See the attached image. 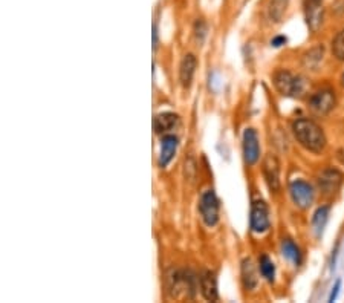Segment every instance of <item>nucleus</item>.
<instances>
[{
    "mask_svg": "<svg viewBox=\"0 0 344 303\" xmlns=\"http://www.w3.org/2000/svg\"><path fill=\"white\" fill-rule=\"evenodd\" d=\"M294 135L297 138V141L308 149L309 152L318 153L324 149L326 146V136L323 129L314 123L312 120L308 118H300L292 124Z\"/></svg>",
    "mask_w": 344,
    "mask_h": 303,
    "instance_id": "nucleus-1",
    "label": "nucleus"
},
{
    "mask_svg": "<svg viewBox=\"0 0 344 303\" xmlns=\"http://www.w3.org/2000/svg\"><path fill=\"white\" fill-rule=\"evenodd\" d=\"M274 85L282 95L288 97H303L309 88L306 78L294 77L288 71H278L274 75Z\"/></svg>",
    "mask_w": 344,
    "mask_h": 303,
    "instance_id": "nucleus-2",
    "label": "nucleus"
},
{
    "mask_svg": "<svg viewBox=\"0 0 344 303\" xmlns=\"http://www.w3.org/2000/svg\"><path fill=\"white\" fill-rule=\"evenodd\" d=\"M199 211L204 219V222L208 227H213L219 220V201L213 190H206L200 196L199 202Z\"/></svg>",
    "mask_w": 344,
    "mask_h": 303,
    "instance_id": "nucleus-3",
    "label": "nucleus"
},
{
    "mask_svg": "<svg viewBox=\"0 0 344 303\" xmlns=\"http://www.w3.org/2000/svg\"><path fill=\"white\" fill-rule=\"evenodd\" d=\"M290 196L298 208H308L314 201V188L306 181L297 179L290 184Z\"/></svg>",
    "mask_w": 344,
    "mask_h": 303,
    "instance_id": "nucleus-4",
    "label": "nucleus"
},
{
    "mask_svg": "<svg viewBox=\"0 0 344 303\" xmlns=\"http://www.w3.org/2000/svg\"><path fill=\"white\" fill-rule=\"evenodd\" d=\"M335 106V95L330 89H323L310 97L309 107L316 115H326Z\"/></svg>",
    "mask_w": 344,
    "mask_h": 303,
    "instance_id": "nucleus-5",
    "label": "nucleus"
},
{
    "mask_svg": "<svg viewBox=\"0 0 344 303\" xmlns=\"http://www.w3.org/2000/svg\"><path fill=\"white\" fill-rule=\"evenodd\" d=\"M323 0H304V16L306 23L312 33L320 30L323 23Z\"/></svg>",
    "mask_w": 344,
    "mask_h": 303,
    "instance_id": "nucleus-6",
    "label": "nucleus"
},
{
    "mask_svg": "<svg viewBox=\"0 0 344 303\" xmlns=\"http://www.w3.org/2000/svg\"><path fill=\"white\" fill-rule=\"evenodd\" d=\"M270 228L268 207L263 201H256L251 208V230L254 233H264Z\"/></svg>",
    "mask_w": 344,
    "mask_h": 303,
    "instance_id": "nucleus-7",
    "label": "nucleus"
},
{
    "mask_svg": "<svg viewBox=\"0 0 344 303\" xmlns=\"http://www.w3.org/2000/svg\"><path fill=\"white\" fill-rule=\"evenodd\" d=\"M263 175L268 187L274 193H277L280 190V164L272 153H270L263 161Z\"/></svg>",
    "mask_w": 344,
    "mask_h": 303,
    "instance_id": "nucleus-8",
    "label": "nucleus"
},
{
    "mask_svg": "<svg viewBox=\"0 0 344 303\" xmlns=\"http://www.w3.org/2000/svg\"><path fill=\"white\" fill-rule=\"evenodd\" d=\"M260 156L258 136L254 129H246L244 133V158L248 165H254Z\"/></svg>",
    "mask_w": 344,
    "mask_h": 303,
    "instance_id": "nucleus-9",
    "label": "nucleus"
},
{
    "mask_svg": "<svg viewBox=\"0 0 344 303\" xmlns=\"http://www.w3.org/2000/svg\"><path fill=\"white\" fill-rule=\"evenodd\" d=\"M342 179H344L342 173L338 172L336 169H326L322 172L318 178V184L326 195H330V193H335L340 188V185L342 184Z\"/></svg>",
    "mask_w": 344,
    "mask_h": 303,
    "instance_id": "nucleus-10",
    "label": "nucleus"
},
{
    "mask_svg": "<svg viewBox=\"0 0 344 303\" xmlns=\"http://www.w3.org/2000/svg\"><path fill=\"white\" fill-rule=\"evenodd\" d=\"M196 68H198V60L193 54H187L185 57L182 59L180 62V66H179V78H180V83L184 88H188L192 85V80H193V75L196 72Z\"/></svg>",
    "mask_w": 344,
    "mask_h": 303,
    "instance_id": "nucleus-11",
    "label": "nucleus"
},
{
    "mask_svg": "<svg viewBox=\"0 0 344 303\" xmlns=\"http://www.w3.org/2000/svg\"><path fill=\"white\" fill-rule=\"evenodd\" d=\"M178 150V138L174 135H166L161 143V153H160V165L167 167L174 158V153Z\"/></svg>",
    "mask_w": 344,
    "mask_h": 303,
    "instance_id": "nucleus-12",
    "label": "nucleus"
},
{
    "mask_svg": "<svg viewBox=\"0 0 344 303\" xmlns=\"http://www.w3.org/2000/svg\"><path fill=\"white\" fill-rule=\"evenodd\" d=\"M200 291L206 300L210 301L218 300V280H216L214 272L205 271L200 275Z\"/></svg>",
    "mask_w": 344,
    "mask_h": 303,
    "instance_id": "nucleus-13",
    "label": "nucleus"
},
{
    "mask_svg": "<svg viewBox=\"0 0 344 303\" xmlns=\"http://www.w3.org/2000/svg\"><path fill=\"white\" fill-rule=\"evenodd\" d=\"M179 123V117L172 114V112H166V114H160L156 115L153 120V129L156 133H167L170 130H173Z\"/></svg>",
    "mask_w": 344,
    "mask_h": 303,
    "instance_id": "nucleus-14",
    "label": "nucleus"
},
{
    "mask_svg": "<svg viewBox=\"0 0 344 303\" xmlns=\"http://www.w3.org/2000/svg\"><path fill=\"white\" fill-rule=\"evenodd\" d=\"M242 280H244L245 288L250 291L256 289V286L258 283L257 272H256V268H254V263L251 259H245L242 262Z\"/></svg>",
    "mask_w": 344,
    "mask_h": 303,
    "instance_id": "nucleus-15",
    "label": "nucleus"
},
{
    "mask_svg": "<svg viewBox=\"0 0 344 303\" xmlns=\"http://www.w3.org/2000/svg\"><path fill=\"white\" fill-rule=\"evenodd\" d=\"M323 51H324L323 46H316V48L310 49L309 52H306L304 59H303L304 66L309 68V69H315L316 66L320 65V62L323 60Z\"/></svg>",
    "mask_w": 344,
    "mask_h": 303,
    "instance_id": "nucleus-16",
    "label": "nucleus"
},
{
    "mask_svg": "<svg viewBox=\"0 0 344 303\" xmlns=\"http://www.w3.org/2000/svg\"><path fill=\"white\" fill-rule=\"evenodd\" d=\"M282 250H283L284 257H288L290 262H294L296 265H298V263H300V260H302L300 250H298L297 245H296L292 240H289V239L283 240V242H282Z\"/></svg>",
    "mask_w": 344,
    "mask_h": 303,
    "instance_id": "nucleus-17",
    "label": "nucleus"
},
{
    "mask_svg": "<svg viewBox=\"0 0 344 303\" xmlns=\"http://www.w3.org/2000/svg\"><path fill=\"white\" fill-rule=\"evenodd\" d=\"M260 272L264 279H268L270 282L274 280V274H276V266L272 260L268 256H262L260 257Z\"/></svg>",
    "mask_w": 344,
    "mask_h": 303,
    "instance_id": "nucleus-18",
    "label": "nucleus"
},
{
    "mask_svg": "<svg viewBox=\"0 0 344 303\" xmlns=\"http://www.w3.org/2000/svg\"><path fill=\"white\" fill-rule=\"evenodd\" d=\"M328 214H329V207H320L315 211L312 224H314V228L316 230V233L323 231V228L326 225V220H328Z\"/></svg>",
    "mask_w": 344,
    "mask_h": 303,
    "instance_id": "nucleus-19",
    "label": "nucleus"
},
{
    "mask_svg": "<svg viewBox=\"0 0 344 303\" xmlns=\"http://www.w3.org/2000/svg\"><path fill=\"white\" fill-rule=\"evenodd\" d=\"M332 52L338 60L344 62V30L341 33H338V36L334 39Z\"/></svg>",
    "mask_w": 344,
    "mask_h": 303,
    "instance_id": "nucleus-20",
    "label": "nucleus"
},
{
    "mask_svg": "<svg viewBox=\"0 0 344 303\" xmlns=\"http://www.w3.org/2000/svg\"><path fill=\"white\" fill-rule=\"evenodd\" d=\"M286 5H288V0H272L271 2V7H270V14L271 17L278 22L286 10Z\"/></svg>",
    "mask_w": 344,
    "mask_h": 303,
    "instance_id": "nucleus-21",
    "label": "nucleus"
},
{
    "mask_svg": "<svg viewBox=\"0 0 344 303\" xmlns=\"http://www.w3.org/2000/svg\"><path fill=\"white\" fill-rule=\"evenodd\" d=\"M205 31H206L205 23H204L202 20H198V22H196V25H194V33H196V39H198L199 42H202V40H204V37H205Z\"/></svg>",
    "mask_w": 344,
    "mask_h": 303,
    "instance_id": "nucleus-22",
    "label": "nucleus"
},
{
    "mask_svg": "<svg viewBox=\"0 0 344 303\" xmlns=\"http://www.w3.org/2000/svg\"><path fill=\"white\" fill-rule=\"evenodd\" d=\"M272 46H282V45H284L286 43V37H283V36H280V37H276V39H272Z\"/></svg>",
    "mask_w": 344,
    "mask_h": 303,
    "instance_id": "nucleus-23",
    "label": "nucleus"
},
{
    "mask_svg": "<svg viewBox=\"0 0 344 303\" xmlns=\"http://www.w3.org/2000/svg\"><path fill=\"white\" fill-rule=\"evenodd\" d=\"M342 85H344V75H342Z\"/></svg>",
    "mask_w": 344,
    "mask_h": 303,
    "instance_id": "nucleus-24",
    "label": "nucleus"
}]
</instances>
